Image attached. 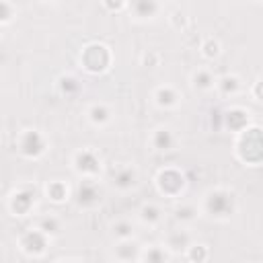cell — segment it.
I'll list each match as a JSON object with an SVG mask.
<instances>
[{"instance_id":"cell-16","label":"cell","mask_w":263,"mask_h":263,"mask_svg":"<svg viewBox=\"0 0 263 263\" xmlns=\"http://www.w3.org/2000/svg\"><path fill=\"white\" fill-rule=\"evenodd\" d=\"M134 8L138 10V17H146V12L150 15V12L157 10V4H152V2H138V4H134Z\"/></svg>"},{"instance_id":"cell-1","label":"cell","mask_w":263,"mask_h":263,"mask_svg":"<svg viewBox=\"0 0 263 263\" xmlns=\"http://www.w3.org/2000/svg\"><path fill=\"white\" fill-rule=\"evenodd\" d=\"M208 210L216 216H228L232 212V196L224 191H216L208 198Z\"/></svg>"},{"instance_id":"cell-17","label":"cell","mask_w":263,"mask_h":263,"mask_svg":"<svg viewBox=\"0 0 263 263\" xmlns=\"http://www.w3.org/2000/svg\"><path fill=\"white\" fill-rule=\"evenodd\" d=\"M50 196H52V200H56V202H60V200H64L66 198V189L60 185V183H53L50 189Z\"/></svg>"},{"instance_id":"cell-19","label":"cell","mask_w":263,"mask_h":263,"mask_svg":"<svg viewBox=\"0 0 263 263\" xmlns=\"http://www.w3.org/2000/svg\"><path fill=\"white\" fill-rule=\"evenodd\" d=\"M41 230H44V232H58V230H60V224H58L53 218H50V220H44V224H41Z\"/></svg>"},{"instance_id":"cell-22","label":"cell","mask_w":263,"mask_h":263,"mask_svg":"<svg viewBox=\"0 0 263 263\" xmlns=\"http://www.w3.org/2000/svg\"><path fill=\"white\" fill-rule=\"evenodd\" d=\"M191 257L193 259H198V261H204V257H206V249L200 245V247H193L191 249Z\"/></svg>"},{"instance_id":"cell-20","label":"cell","mask_w":263,"mask_h":263,"mask_svg":"<svg viewBox=\"0 0 263 263\" xmlns=\"http://www.w3.org/2000/svg\"><path fill=\"white\" fill-rule=\"evenodd\" d=\"M177 218L191 220L193 218V208H179V210H177Z\"/></svg>"},{"instance_id":"cell-3","label":"cell","mask_w":263,"mask_h":263,"mask_svg":"<svg viewBox=\"0 0 263 263\" xmlns=\"http://www.w3.org/2000/svg\"><path fill=\"white\" fill-rule=\"evenodd\" d=\"M78 169L85 171V173H95L99 171V160L95 158V155H91V152H82V155H78Z\"/></svg>"},{"instance_id":"cell-11","label":"cell","mask_w":263,"mask_h":263,"mask_svg":"<svg viewBox=\"0 0 263 263\" xmlns=\"http://www.w3.org/2000/svg\"><path fill=\"white\" fill-rule=\"evenodd\" d=\"M167 261V255H164L162 249H150V251L146 253V263H164Z\"/></svg>"},{"instance_id":"cell-6","label":"cell","mask_w":263,"mask_h":263,"mask_svg":"<svg viewBox=\"0 0 263 263\" xmlns=\"http://www.w3.org/2000/svg\"><path fill=\"white\" fill-rule=\"evenodd\" d=\"M164 181H167V185H175L177 191L183 187V177L179 175L177 171H164V173H160L158 183H164Z\"/></svg>"},{"instance_id":"cell-4","label":"cell","mask_w":263,"mask_h":263,"mask_svg":"<svg viewBox=\"0 0 263 263\" xmlns=\"http://www.w3.org/2000/svg\"><path fill=\"white\" fill-rule=\"evenodd\" d=\"M99 200V193H97V187L93 183H82L78 189V202L80 204H91Z\"/></svg>"},{"instance_id":"cell-18","label":"cell","mask_w":263,"mask_h":263,"mask_svg":"<svg viewBox=\"0 0 263 263\" xmlns=\"http://www.w3.org/2000/svg\"><path fill=\"white\" fill-rule=\"evenodd\" d=\"M115 234L119 239H128V237H132V226L128 222H121L115 226Z\"/></svg>"},{"instance_id":"cell-24","label":"cell","mask_w":263,"mask_h":263,"mask_svg":"<svg viewBox=\"0 0 263 263\" xmlns=\"http://www.w3.org/2000/svg\"><path fill=\"white\" fill-rule=\"evenodd\" d=\"M255 95L259 97V101H263V82H259V85L255 87Z\"/></svg>"},{"instance_id":"cell-13","label":"cell","mask_w":263,"mask_h":263,"mask_svg":"<svg viewBox=\"0 0 263 263\" xmlns=\"http://www.w3.org/2000/svg\"><path fill=\"white\" fill-rule=\"evenodd\" d=\"M91 117H93V121H99V123H103V121H107V117H109V111H107L105 107L95 105V107L91 109Z\"/></svg>"},{"instance_id":"cell-14","label":"cell","mask_w":263,"mask_h":263,"mask_svg":"<svg viewBox=\"0 0 263 263\" xmlns=\"http://www.w3.org/2000/svg\"><path fill=\"white\" fill-rule=\"evenodd\" d=\"M193 80H196V87H200V89H208L212 85V76L208 74V72H198L196 76H193Z\"/></svg>"},{"instance_id":"cell-23","label":"cell","mask_w":263,"mask_h":263,"mask_svg":"<svg viewBox=\"0 0 263 263\" xmlns=\"http://www.w3.org/2000/svg\"><path fill=\"white\" fill-rule=\"evenodd\" d=\"M218 53V44L216 41H208V46H206V56H216Z\"/></svg>"},{"instance_id":"cell-21","label":"cell","mask_w":263,"mask_h":263,"mask_svg":"<svg viewBox=\"0 0 263 263\" xmlns=\"http://www.w3.org/2000/svg\"><path fill=\"white\" fill-rule=\"evenodd\" d=\"M237 87H239V85H237V78H224V80H222V89H224L226 93H228V91H237Z\"/></svg>"},{"instance_id":"cell-10","label":"cell","mask_w":263,"mask_h":263,"mask_svg":"<svg viewBox=\"0 0 263 263\" xmlns=\"http://www.w3.org/2000/svg\"><path fill=\"white\" fill-rule=\"evenodd\" d=\"M157 99H158L160 105H173V103L177 101V95H175L171 89H160V91L157 93Z\"/></svg>"},{"instance_id":"cell-7","label":"cell","mask_w":263,"mask_h":263,"mask_svg":"<svg viewBox=\"0 0 263 263\" xmlns=\"http://www.w3.org/2000/svg\"><path fill=\"white\" fill-rule=\"evenodd\" d=\"M155 146H157L158 150H169V148L173 146V136H171V132L158 130L157 136H155Z\"/></svg>"},{"instance_id":"cell-15","label":"cell","mask_w":263,"mask_h":263,"mask_svg":"<svg viewBox=\"0 0 263 263\" xmlns=\"http://www.w3.org/2000/svg\"><path fill=\"white\" fill-rule=\"evenodd\" d=\"M142 218L144 220H148V222H157V220L160 218V214H158V210L155 206H144V210H142Z\"/></svg>"},{"instance_id":"cell-2","label":"cell","mask_w":263,"mask_h":263,"mask_svg":"<svg viewBox=\"0 0 263 263\" xmlns=\"http://www.w3.org/2000/svg\"><path fill=\"white\" fill-rule=\"evenodd\" d=\"M44 150V142H41V138L37 132H29L25 136L23 140V152L25 155H39V152Z\"/></svg>"},{"instance_id":"cell-8","label":"cell","mask_w":263,"mask_h":263,"mask_svg":"<svg viewBox=\"0 0 263 263\" xmlns=\"http://www.w3.org/2000/svg\"><path fill=\"white\" fill-rule=\"evenodd\" d=\"M17 204H21L19 210H17L19 214L27 212V208L33 204V193H31V191H21V193H17V196H15V206H17Z\"/></svg>"},{"instance_id":"cell-9","label":"cell","mask_w":263,"mask_h":263,"mask_svg":"<svg viewBox=\"0 0 263 263\" xmlns=\"http://www.w3.org/2000/svg\"><path fill=\"white\" fill-rule=\"evenodd\" d=\"M115 183H117L119 187H130V185H134V173H132L130 169L119 171V173L115 175Z\"/></svg>"},{"instance_id":"cell-12","label":"cell","mask_w":263,"mask_h":263,"mask_svg":"<svg viewBox=\"0 0 263 263\" xmlns=\"http://www.w3.org/2000/svg\"><path fill=\"white\" fill-rule=\"evenodd\" d=\"M187 243H189V237H187L185 232H177V234H173L171 241H169V245H171L173 249H185Z\"/></svg>"},{"instance_id":"cell-5","label":"cell","mask_w":263,"mask_h":263,"mask_svg":"<svg viewBox=\"0 0 263 263\" xmlns=\"http://www.w3.org/2000/svg\"><path fill=\"white\" fill-rule=\"evenodd\" d=\"M33 245H37L39 251H44V247H46V239H44V234L37 232V230L29 232V234L25 237V247H27V251H35V247H33Z\"/></svg>"}]
</instances>
